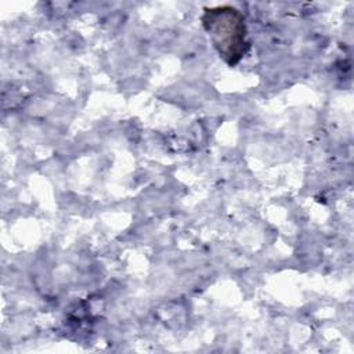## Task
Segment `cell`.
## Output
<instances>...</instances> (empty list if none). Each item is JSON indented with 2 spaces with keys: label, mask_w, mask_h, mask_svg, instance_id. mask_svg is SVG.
Here are the masks:
<instances>
[{
  "label": "cell",
  "mask_w": 354,
  "mask_h": 354,
  "mask_svg": "<svg viewBox=\"0 0 354 354\" xmlns=\"http://www.w3.org/2000/svg\"><path fill=\"white\" fill-rule=\"evenodd\" d=\"M202 24L220 57L231 66L238 64L248 51L243 15L228 6L206 8Z\"/></svg>",
  "instance_id": "1"
}]
</instances>
